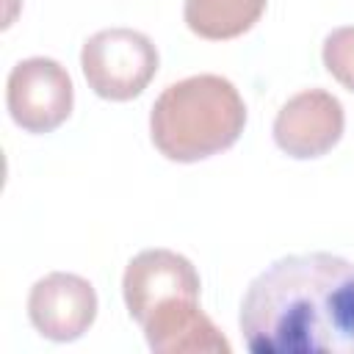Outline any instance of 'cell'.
<instances>
[{"mask_svg":"<svg viewBox=\"0 0 354 354\" xmlns=\"http://www.w3.org/2000/svg\"><path fill=\"white\" fill-rule=\"evenodd\" d=\"M243 124L246 105L221 75H191L166 86L149 113L152 144L177 163H196L230 149Z\"/></svg>","mask_w":354,"mask_h":354,"instance_id":"7a4b0ae2","label":"cell"},{"mask_svg":"<svg viewBox=\"0 0 354 354\" xmlns=\"http://www.w3.org/2000/svg\"><path fill=\"white\" fill-rule=\"evenodd\" d=\"M343 105L335 94L324 88H307L290 97L274 119L277 147L296 158L310 160L326 155L343 136Z\"/></svg>","mask_w":354,"mask_h":354,"instance_id":"5b68a950","label":"cell"},{"mask_svg":"<svg viewBox=\"0 0 354 354\" xmlns=\"http://www.w3.org/2000/svg\"><path fill=\"white\" fill-rule=\"evenodd\" d=\"M75 102L69 72L44 55L19 61L6 83V105L11 119L28 133H53L61 127Z\"/></svg>","mask_w":354,"mask_h":354,"instance_id":"277c9868","label":"cell"},{"mask_svg":"<svg viewBox=\"0 0 354 354\" xmlns=\"http://www.w3.org/2000/svg\"><path fill=\"white\" fill-rule=\"evenodd\" d=\"M80 66L88 88L111 102L138 97L158 72V50L149 36L133 28H108L86 39Z\"/></svg>","mask_w":354,"mask_h":354,"instance_id":"3957f363","label":"cell"},{"mask_svg":"<svg viewBox=\"0 0 354 354\" xmlns=\"http://www.w3.org/2000/svg\"><path fill=\"white\" fill-rule=\"evenodd\" d=\"M141 326L155 354H230V340L202 313L199 299H166Z\"/></svg>","mask_w":354,"mask_h":354,"instance_id":"ba28073f","label":"cell"},{"mask_svg":"<svg viewBox=\"0 0 354 354\" xmlns=\"http://www.w3.org/2000/svg\"><path fill=\"white\" fill-rule=\"evenodd\" d=\"M199 274L191 260L171 249L138 252L122 277L127 313L138 324H144L147 315L166 299H199Z\"/></svg>","mask_w":354,"mask_h":354,"instance_id":"52a82bcc","label":"cell"},{"mask_svg":"<svg viewBox=\"0 0 354 354\" xmlns=\"http://www.w3.org/2000/svg\"><path fill=\"white\" fill-rule=\"evenodd\" d=\"M266 11V0H185L183 17L191 33L224 41L246 33Z\"/></svg>","mask_w":354,"mask_h":354,"instance_id":"9c48e42d","label":"cell"},{"mask_svg":"<svg viewBox=\"0 0 354 354\" xmlns=\"http://www.w3.org/2000/svg\"><path fill=\"white\" fill-rule=\"evenodd\" d=\"M28 318L47 340H77L97 318V293L88 279L66 271H53L30 288Z\"/></svg>","mask_w":354,"mask_h":354,"instance_id":"8992f818","label":"cell"},{"mask_svg":"<svg viewBox=\"0 0 354 354\" xmlns=\"http://www.w3.org/2000/svg\"><path fill=\"white\" fill-rule=\"evenodd\" d=\"M324 66L326 72L346 86L348 91H354V25L346 28H335L326 39H324Z\"/></svg>","mask_w":354,"mask_h":354,"instance_id":"30bf717a","label":"cell"},{"mask_svg":"<svg viewBox=\"0 0 354 354\" xmlns=\"http://www.w3.org/2000/svg\"><path fill=\"white\" fill-rule=\"evenodd\" d=\"M238 324L252 354H354V263L329 252L274 260L249 282Z\"/></svg>","mask_w":354,"mask_h":354,"instance_id":"6da1fadb","label":"cell"}]
</instances>
